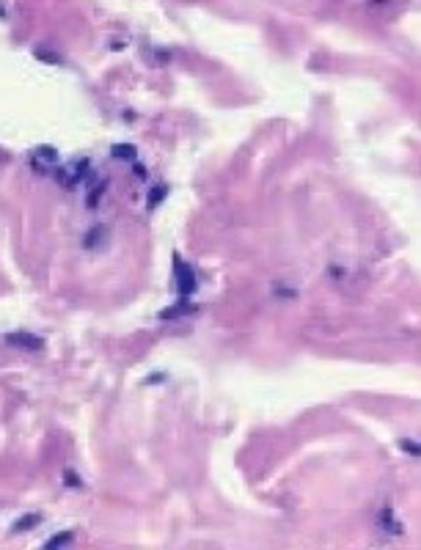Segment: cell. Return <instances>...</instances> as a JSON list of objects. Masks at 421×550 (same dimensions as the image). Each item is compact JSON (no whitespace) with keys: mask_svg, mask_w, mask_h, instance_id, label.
Instances as JSON below:
<instances>
[{"mask_svg":"<svg viewBox=\"0 0 421 550\" xmlns=\"http://www.w3.org/2000/svg\"><path fill=\"white\" fill-rule=\"evenodd\" d=\"M402 449L410 451V454H418V449H416V443H408V440H402Z\"/></svg>","mask_w":421,"mask_h":550,"instance_id":"cell-13","label":"cell"},{"mask_svg":"<svg viewBox=\"0 0 421 550\" xmlns=\"http://www.w3.org/2000/svg\"><path fill=\"white\" fill-rule=\"evenodd\" d=\"M6 341L12 347H20V350H25V352H39L42 347H44V341L39 339V336H34L30 330H17V333H8L6 336Z\"/></svg>","mask_w":421,"mask_h":550,"instance_id":"cell-2","label":"cell"},{"mask_svg":"<svg viewBox=\"0 0 421 550\" xmlns=\"http://www.w3.org/2000/svg\"><path fill=\"white\" fill-rule=\"evenodd\" d=\"M88 171V162H78V165H69V168H64V171H58V182L64 184V187H74V184L80 182V179H83V173Z\"/></svg>","mask_w":421,"mask_h":550,"instance_id":"cell-3","label":"cell"},{"mask_svg":"<svg viewBox=\"0 0 421 550\" xmlns=\"http://www.w3.org/2000/svg\"><path fill=\"white\" fill-rule=\"evenodd\" d=\"M105 190H108V182H102L100 187L91 190V193H88V206H96V204H100V198H102V193H105Z\"/></svg>","mask_w":421,"mask_h":550,"instance_id":"cell-9","label":"cell"},{"mask_svg":"<svg viewBox=\"0 0 421 550\" xmlns=\"http://www.w3.org/2000/svg\"><path fill=\"white\" fill-rule=\"evenodd\" d=\"M105 231H108L105 226H100V228H91V231L86 234V242H83V245H86V248H94V239H100Z\"/></svg>","mask_w":421,"mask_h":550,"instance_id":"cell-10","label":"cell"},{"mask_svg":"<svg viewBox=\"0 0 421 550\" xmlns=\"http://www.w3.org/2000/svg\"><path fill=\"white\" fill-rule=\"evenodd\" d=\"M64 479H66V487H83V484H80V476H78V473H72V471L64 473Z\"/></svg>","mask_w":421,"mask_h":550,"instance_id":"cell-12","label":"cell"},{"mask_svg":"<svg viewBox=\"0 0 421 550\" xmlns=\"http://www.w3.org/2000/svg\"><path fill=\"white\" fill-rule=\"evenodd\" d=\"M174 264H176V267H174V272H176V289L182 292L184 297L193 295V292H196V275H193V270H190V264H184L179 256L174 259Z\"/></svg>","mask_w":421,"mask_h":550,"instance_id":"cell-1","label":"cell"},{"mask_svg":"<svg viewBox=\"0 0 421 550\" xmlns=\"http://www.w3.org/2000/svg\"><path fill=\"white\" fill-rule=\"evenodd\" d=\"M193 311V306H190V303H179V306H174L171 311H162L160 317L162 319H174V317H182V314H190Z\"/></svg>","mask_w":421,"mask_h":550,"instance_id":"cell-7","label":"cell"},{"mask_svg":"<svg viewBox=\"0 0 421 550\" xmlns=\"http://www.w3.org/2000/svg\"><path fill=\"white\" fill-rule=\"evenodd\" d=\"M135 154H138V149H135L132 143H116L113 146V157H118V160H135Z\"/></svg>","mask_w":421,"mask_h":550,"instance_id":"cell-4","label":"cell"},{"mask_svg":"<svg viewBox=\"0 0 421 550\" xmlns=\"http://www.w3.org/2000/svg\"><path fill=\"white\" fill-rule=\"evenodd\" d=\"M162 195H166V190H162V187H154V190H152V193H149V209H154V206L160 204Z\"/></svg>","mask_w":421,"mask_h":550,"instance_id":"cell-11","label":"cell"},{"mask_svg":"<svg viewBox=\"0 0 421 550\" xmlns=\"http://www.w3.org/2000/svg\"><path fill=\"white\" fill-rule=\"evenodd\" d=\"M380 520H386V526H388V531H391V534H399V531H402V526H399V523L391 517V509H382V512H380Z\"/></svg>","mask_w":421,"mask_h":550,"instance_id":"cell-8","label":"cell"},{"mask_svg":"<svg viewBox=\"0 0 421 550\" xmlns=\"http://www.w3.org/2000/svg\"><path fill=\"white\" fill-rule=\"evenodd\" d=\"M74 539V534L72 531H64V534H58V537H52V539H47V548L50 550H56V548H64V545H69Z\"/></svg>","mask_w":421,"mask_h":550,"instance_id":"cell-6","label":"cell"},{"mask_svg":"<svg viewBox=\"0 0 421 550\" xmlns=\"http://www.w3.org/2000/svg\"><path fill=\"white\" fill-rule=\"evenodd\" d=\"M42 523V515H25V517H20L17 523H14V531H25V528H34V526H39Z\"/></svg>","mask_w":421,"mask_h":550,"instance_id":"cell-5","label":"cell"}]
</instances>
